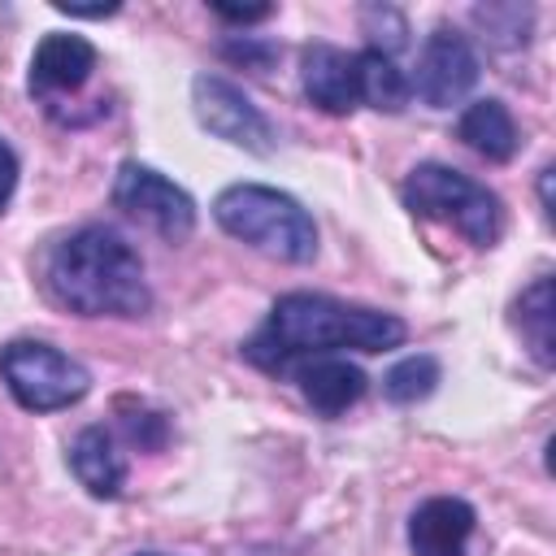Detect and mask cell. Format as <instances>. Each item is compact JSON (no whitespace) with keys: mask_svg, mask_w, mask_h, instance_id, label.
<instances>
[{"mask_svg":"<svg viewBox=\"0 0 556 556\" xmlns=\"http://www.w3.org/2000/svg\"><path fill=\"white\" fill-rule=\"evenodd\" d=\"M213 13L222 17V22H235V26H256V22H265V17H274V4H213Z\"/></svg>","mask_w":556,"mask_h":556,"instance_id":"21","label":"cell"},{"mask_svg":"<svg viewBox=\"0 0 556 556\" xmlns=\"http://www.w3.org/2000/svg\"><path fill=\"white\" fill-rule=\"evenodd\" d=\"M473 22L495 43H508V48H521L526 35H530V9H521V4H478L473 9Z\"/></svg>","mask_w":556,"mask_h":556,"instance_id":"18","label":"cell"},{"mask_svg":"<svg viewBox=\"0 0 556 556\" xmlns=\"http://www.w3.org/2000/svg\"><path fill=\"white\" fill-rule=\"evenodd\" d=\"M478 74H482V61L473 43L452 26H434L417 52V70L408 87L426 109H452L473 91Z\"/></svg>","mask_w":556,"mask_h":556,"instance_id":"8","label":"cell"},{"mask_svg":"<svg viewBox=\"0 0 556 556\" xmlns=\"http://www.w3.org/2000/svg\"><path fill=\"white\" fill-rule=\"evenodd\" d=\"M513 326L521 334V343L530 348V356L552 369L556 361V334H552V274H539L513 304Z\"/></svg>","mask_w":556,"mask_h":556,"instance_id":"15","label":"cell"},{"mask_svg":"<svg viewBox=\"0 0 556 556\" xmlns=\"http://www.w3.org/2000/svg\"><path fill=\"white\" fill-rule=\"evenodd\" d=\"M113 204L122 213H130L135 222H143L148 230H156L165 243H182L195 230V200L165 178L161 169L143 165V161H126L113 178Z\"/></svg>","mask_w":556,"mask_h":556,"instance_id":"6","label":"cell"},{"mask_svg":"<svg viewBox=\"0 0 556 556\" xmlns=\"http://www.w3.org/2000/svg\"><path fill=\"white\" fill-rule=\"evenodd\" d=\"M52 300L78 317H143L152 287L139 252L113 226H78L65 235L43 265Z\"/></svg>","mask_w":556,"mask_h":556,"instance_id":"2","label":"cell"},{"mask_svg":"<svg viewBox=\"0 0 556 556\" xmlns=\"http://www.w3.org/2000/svg\"><path fill=\"white\" fill-rule=\"evenodd\" d=\"M13 191H17V152L0 139V213L13 200Z\"/></svg>","mask_w":556,"mask_h":556,"instance_id":"22","label":"cell"},{"mask_svg":"<svg viewBox=\"0 0 556 556\" xmlns=\"http://www.w3.org/2000/svg\"><path fill=\"white\" fill-rule=\"evenodd\" d=\"M139 556H161V552H139Z\"/></svg>","mask_w":556,"mask_h":556,"instance_id":"23","label":"cell"},{"mask_svg":"<svg viewBox=\"0 0 556 556\" xmlns=\"http://www.w3.org/2000/svg\"><path fill=\"white\" fill-rule=\"evenodd\" d=\"M222 56L235 61V65H248V70H269L274 56H278V43L269 39H252V35H235L222 43Z\"/></svg>","mask_w":556,"mask_h":556,"instance_id":"20","label":"cell"},{"mask_svg":"<svg viewBox=\"0 0 556 556\" xmlns=\"http://www.w3.org/2000/svg\"><path fill=\"white\" fill-rule=\"evenodd\" d=\"M400 195H404L408 213L460 230L473 248H491L504 235V204H500V195L486 182H478V178H469V174H460V169H452L443 161L413 165L404 187H400Z\"/></svg>","mask_w":556,"mask_h":556,"instance_id":"4","label":"cell"},{"mask_svg":"<svg viewBox=\"0 0 556 556\" xmlns=\"http://www.w3.org/2000/svg\"><path fill=\"white\" fill-rule=\"evenodd\" d=\"M213 222L230 239H239V243H248V248H256V252H265L274 261L308 265L317 256V222H313V213L295 195H287L278 187L235 182V187L217 191Z\"/></svg>","mask_w":556,"mask_h":556,"instance_id":"3","label":"cell"},{"mask_svg":"<svg viewBox=\"0 0 556 556\" xmlns=\"http://www.w3.org/2000/svg\"><path fill=\"white\" fill-rule=\"evenodd\" d=\"M96 65H100V52H96L91 39L52 30V35L39 39V48L30 56V96H39V100L74 96V91L87 87Z\"/></svg>","mask_w":556,"mask_h":556,"instance_id":"9","label":"cell"},{"mask_svg":"<svg viewBox=\"0 0 556 556\" xmlns=\"http://www.w3.org/2000/svg\"><path fill=\"white\" fill-rule=\"evenodd\" d=\"M191 109H195V122L208 135H217V139H226V143H235L243 152L269 156L274 143H278L274 122L243 96V87H235L222 74H195V83H191Z\"/></svg>","mask_w":556,"mask_h":556,"instance_id":"7","label":"cell"},{"mask_svg":"<svg viewBox=\"0 0 556 556\" xmlns=\"http://www.w3.org/2000/svg\"><path fill=\"white\" fill-rule=\"evenodd\" d=\"M0 378L26 413H56L91 391V374L70 352L43 339H13L0 348Z\"/></svg>","mask_w":556,"mask_h":556,"instance_id":"5","label":"cell"},{"mask_svg":"<svg viewBox=\"0 0 556 556\" xmlns=\"http://www.w3.org/2000/svg\"><path fill=\"white\" fill-rule=\"evenodd\" d=\"M356 91H361V104L378 113H400L413 100L408 74L395 65V56H382L374 48L356 52Z\"/></svg>","mask_w":556,"mask_h":556,"instance_id":"16","label":"cell"},{"mask_svg":"<svg viewBox=\"0 0 556 556\" xmlns=\"http://www.w3.org/2000/svg\"><path fill=\"white\" fill-rule=\"evenodd\" d=\"M434 387H439V361L426 356V352H413V356L395 361V365L382 374V395H387L391 404H417V400H426Z\"/></svg>","mask_w":556,"mask_h":556,"instance_id":"17","label":"cell"},{"mask_svg":"<svg viewBox=\"0 0 556 556\" xmlns=\"http://www.w3.org/2000/svg\"><path fill=\"white\" fill-rule=\"evenodd\" d=\"M295 378H300V391H304L308 408L321 413V417H339V413H348V408L365 395V387H369L365 369L352 365V361H343V356H317V361H304V365L295 369Z\"/></svg>","mask_w":556,"mask_h":556,"instance_id":"12","label":"cell"},{"mask_svg":"<svg viewBox=\"0 0 556 556\" xmlns=\"http://www.w3.org/2000/svg\"><path fill=\"white\" fill-rule=\"evenodd\" d=\"M300 87L304 96L321 109V113H352L361 104V91H356V52L339 48V43H308L300 52Z\"/></svg>","mask_w":556,"mask_h":556,"instance_id":"11","label":"cell"},{"mask_svg":"<svg viewBox=\"0 0 556 556\" xmlns=\"http://www.w3.org/2000/svg\"><path fill=\"white\" fill-rule=\"evenodd\" d=\"M70 469L96 500H117L126 486V456L104 426H87L70 443Z\"/></svg>","mask_w":556,"mask_h":556,"instance_id":"13","label":"cell"},{"mask_svg":"<svg viewBox=\"0 0 556 556\" xmlns=\"http://www.w3.org/2000/svg\"><path fill=\"white\" fill-rule=\"evenodd\" d=\"M408 339L395 313L343 304L317 291H287L274 300L269 317L243 343V356L265 374H291L304 361L339 352H391Z\"/></svg>","mask_w":556,"mask_h":556,"instance_id":"1","label":"cell"},{"mask_svg":"<svg viewBox=\"0 0 556 556\" xmlns=\"http://www.w3.org/2000/svg\"><path fill=\"white\" fill-rule=\"evenodd\" d=\"M456 135H460L465 148H473L478 156H486L495 165L513 161L517 148H521V130H517V122H513V113H508L504 100H473L460 113Z\"/></svg>","mask_w":556,"mask_h":556,"instance_id":"14","label":"cell"},{"mask_svg":"<svg viewBox=\"0 0 556 556\" xmlns=\"http://www.w3.org/2000/svg\"><path fill=\"white\" fill-rule=\"evenodd\" d=\"M478 530L473 504L460 495H430L408 517V552L413 556H465Z\"/></svg>","mask_w":556,"mask_h":556,"instance_id":"10","label":"cell"},{"mask_svg":"<svg viewBox=\"0 0 556 556\" xmlns=\"http://www.w3.org/2000/svg\"><path fill=\"white\" fill-rule=\"evenodd\" d=\"M361 26H365V35H369V48L382 52V56H395V52L408 43V22H404V13L391 9V4H369V9H361Z\"/></svg>","mask_w":556,"mask_h":556,"instance_id":"19","label":"cell"}]
</instances>
